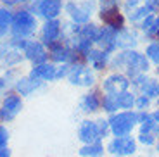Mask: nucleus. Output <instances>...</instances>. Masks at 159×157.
I'll list each match as a JSON object with an SVG mask.
<instances>
[{
	"instance_id": "1",
	"label": "nucleus",
	"mask_w": 159,
	"mask_h": 157,
	"mask_svg": "<svg viewBox=\"0 0 159 157\" xmlns=\"http://www.w3.org/2000/svg\"><path fill=\"white\" fill-rule=\"evenodd\" d=\"M38 17L30 11L28 7H17L12 16L11 36L19 40L35 38V33L38 29Z\"/></svg>"
},
{
	"instance_id": "2",
	"label": "nucleus",
	"mask_w": 159,
	"mask_h": 157,
	"mask_svg": "<svg viewBox=\"0 0 159 157\" xmlns=\"http://www.w3.org/2000/svg\"><path fill=\"white\" fill-rule=\"evenodd\" d=\"M24 107L23 97L17 95L14 90H9L4 95L2 102H0V121L2 123H11L21 114Z\"/></svg>"
},
{
	"instance_id": "3",
	"label": "nucleus",
	"mask_w": 159,
	"mask_h": 157,
	"mask_svg": "<svg viewBox=\"0 0 159 157\" xmlns=\"http://www.w3.org/2000/svg\"><path fill=\"white\" fill-rule=\"evenodd\" d=\"M28 9L36 17H42L43 21L59 19L64 9V2L62 0H33L28 5Z\"/></svg>"
},
{
	"instance_id": "4",
	"label": "nucleus",
	"mask_w": 159,
	"mask_h": 157,
	"mask_svg": "<svg viewBox=\"0 0 159 157\" xmlns=\"http://www.w3.org/2000/svg\"><path fill=\"white\" fill-rule=\"evenodd\" d=\"M21 50H23L24 61H28L31 66H38V64H43L48 61V48L38 38L23 40Z\"/></svg>"
},
{
	"instance_id": "5",
	"label": "nucleus",
	"mask_w": 159,
	"mask_h": 157,
	"mask_svg": "<svg viewBox=\"0 0 159 157\" xmlns=\"http://www.w3.org/2000/svg\"><path fill=\"white\" fill-rule=\"evenodd\" d=\"M93 9H95L93 0H81V2L69 0L68 4H64V11L75 24H87L93 14Z\"/></svg>"
},
{
	"instance_id": "6",
	"label": "nucleus",
	"mask_w": 159,
	"mask_h": 157,
	"mask_svg": "<svg viewBox=\"0 0 159 157\" xmlns=\"http://www.w3.org/2000/svg\"><path fill=\"white\" fill-rule=\"evenodd\" d=\"M62 35H64V26L61 19H50V21H43V24L40 26V36L38 40L45 47H50V45L57 43V42H62Z\"/></svg>"
},
{
	"instance_id": "7",
	"label": "nucleus",
	"mask_w": 159,
	"mask_h": 157,
	"mask_svg": "<svg viewBox=\"0 0 159 157\" xmlns=\"http://www.w3.org/2000/svg\"><path fill=\"white\" fill-rule=\"evenodd\" d=\"M137 121H139V114H135V112L114 114V116L109 119V128H111V131L118 138L119 137H128Z\"/></svg>"
},
{
	"instance_id": "8",
	"label": "nucleus",
	"mask_w": 159,
	"mask_h": 157,
	"mask_svg": "<svg viewBox=\"0 0 159 157\" xmlns=\"http://www.w3.org/2000/svg\"><path fill=\"white\" fill-rule=\"evenodd\" d=\"M76 59H78V54L64 42H57L48 47V61L57 66H62V64L73 66L76 64Z\"/></svg>"
},
{
	"instance_id": "9",
	"label": "nucleus",
	"mask_w": 159,
	"mask_h": 157,
	"mask_svg": "<svg viewBox=\"0 0 159 157\" xmlns=\"http://www.w3.org/2000/svg\"><path fill=\"white\" fill-rule=\"evenodd\" d=\"M68 81L73 87H92L95 83V74L92 73L90 67L81 66V64H73L68 73Z\"/></svg>"
},
{
	"instance_id": "10",
	"label": "nucleus",
	"mask_w": 159,
	"mask_h": 157,
	"mask_svg": "<svg viewBox=\"0 0 159 157\" xmlns=\"http://www.w3.org/2000/svg\"><path fill=\"white\" fill-rule=\"evenodd\" d=\"M116 64H123L125 67L130 69L131 74H135L137 71H147L149 67L147 59L135 50H126L123 54H119V57L116 59Z\"/></svg>"
},
{
	"instance_id": "11",
	"label": "nucleus",
	"mask_w": 159,
	"mask_h": 157,
	"mask_svg": "<svg viewBox=\"0 0 159 157\" xmlns=\"http://www.w3.org/2000/svg\"><path fill=\"white\" fill-rule=\"evenodd\" d=\"M56 74H57V64L50 62V61H47L43 64H38V66H33L28 73L30 78L36 79V81H42V83L56 81Z\"/></svg>"
},
{
	"instance_id": "12",
	"label": "nucleus",
	"mask_w": 159,
	"mask_h": 157,
	"mask_svg": "<svg viewBox=\"0 0 159 157\" xmlns=\"http://www.w3.org/2000/svg\"><path fill=\"white\" fill-rule=\"evenodd\" d=\"M43 85H45V83L36 81V79L30 78V76L26 74V76H19V78L16 79V83H14V88H12V90L24 98V97H31V95H35L38 90H42V88H43Z\"/></svg>"
},
{
	"instance_id": "13",
	"label": "nucleus",
	"mask_w": 159,
	"mask_h": 157,
	"mask_svg": "<svg viewBox=\"0 0 159 157\" xmlns=\"http://www.w3.org/2000/svg\"><path fill=\"white\" fill-rule=\"evenodd\" d=\"M78 138L83 141L85 145L99 143V140L102 138V133L99 130L97 121H81V124L78 128Z\"/></svg>"
},
{
	"instance_id": "14",
	"label": "nucleus",
	"mask_w": 159,
	"mask_h": 157,
	"mask_svg": "<svg viewBox=\"0 0 159 157\" xmlns=\"http://www.w3.org/2000/svg\"><path fill=\"white\" fill-rule=\"evenodd\" d=\"M107 150L111 154L118 157H125V155H131V154H135L137 150V143L133 138L130 137H119V138H114L107 145Z\"/></svg>"
},
{
	"instance_id": "15",
	"label": "nucleus",
	"mask_w": 159,
	"mask_h": 157,
	"mask_svg": "<svg viewBox=\"0 0 159 157\" xmlns=\"http://www.w3.org/2000/svg\"><path fill=\"white\" fill-rule=\"evenodd\" d=\"M126 9L130 12V19L139 21L151 14L154 4H152V0H126Z\"/></svg>"
},
{
	"instance_id": "16",
	"label": "nucleus",
	"mask_w": 159,
	"mask_h": 157,
	"mask_svg": "<svg viewBox=\"0 0 159 157\" xmlns=\"http://www.w3.org/2000/svg\"><path fill=\"white\" fill-rule=\"evenodd\" d=\"M128 85H130V81L123 74H112L104 81V90L107 92V93L119 95V93H125L126 92Z\"/></svg>"
},
{
	"instance_id": "17",
	"label": "nucleus",
	"mask_w": 159,
	"mask_h": 157,
	"mask_svg": "<svg viewBox=\"0 0 159 157\" xmlns=\"http://www.w3.org/2000/svg\"><path fill=\"white\" fill-rule=\"evenodd\" d=\"M12 16H14V11H12V9L0 5V40L11 36Z\"/></svg>"
},
{
	"instance_id": "18",
	"label": "nucleus",
	"mask_w": 159,
	"mask_h": 157,
	"mask_svg": "<svg viewBox=\"0 0 159 157\" xmlns=\"http://www.w3.org/2000/svg\"><path fill=\"white\" fill-rule=\"evenodd\" d=\"M135 85L140 87L142 93L147 98L149 97H159V83L154 81V79H147V78H143V76H137Z\"/></svg>"
},
{
	"instance_id": "19",
	"label": "nucleus",
	"mask_w": 159,
	"mask_h": 157,
	"mask_svg": "<svg viewBox=\"0 0 159 157\" xmlns=\"http://www.w3.org/2000/svg\"><path fill=\"white\" fill-rule=\"evenodd\" d=\"M102 21L111 29H121L123 28V16L118 12V9H106L102 11Z\"/></svg>"
},
{
	"instance_id": "20",
	"label": "nucleus",
	"mask_w": 159,
	"mask_h": 157,
	"mask_svg": "<svg viewBox=\"0 0 159 157\" xmlns=\"http://www.w3.org/2000/svg\"><path fill=\"white\" fill-rule=\"evenodd\" d=\"M139 121L142 123V133H151V135H159V123L156 121L154 116L149 114H139Z\"/></svg>"
},
{
	"instance_id": "21",
	"label": "nucleus",
	"mask_w": 159,
	"mask_h": 157,
	"mask_svg": "<svg viewBox=\"0 0 159 157\" xmlns=\"http://www.w3.org/2000/svg\"><path fill=\"white\" fill-rule=\"evenodd\" d=\"M100 107V98L97 93H87L80 100V109L83 112H93Z\"/></svg>"
},
{
	"instance_id": "22",
	"label": "nucleus",
	"mask_w": 159,
	"mask_h": 157,
	"mask_svg": "<svg viewBox=\"0 0 159 157\" xmlns=\"http://www.w3.org/2000/svg\"><path fill=\"white\" fill-rule=\"evenodd\" d=\"M85 57H87L88 62L95 67V69H102L104 64H106V57H107V54H106V52H102V50L90 48V50L87 52V55H85Z\"/></svg>"
},
{
	"instance_id": "23",
	"label": "nucleus",
	"mask_w": 159,
	"mask_h": 157,
	"mask_svg": "<svg viewBox=\"0 0 159 157\" xmlns=\"http://www.w3.org/2000/svg\"><path fill=\"white\" fill-rule=\"evenodd\" d=\"M102 154H104V147L100 143H90V145H83L80 149L81 157H100Z\"/></svg>"
},
{
	"instance_id": "24",
	"label": "nucleus",
	"mask_w": 159,
	"mask_h": 157,
	"mask_svg": "<svg viewBox=\"0 0 159 157\" xmlns=\"http://www.w3.org/2000/svg\"><path fill=\"white\" fill-rule=\"evenodd\" d=\"M118 104H119V109H131V105L135 104V98H133L131 93L125 92V93L118 95Z\"/></svg>"
},
{
	"instance_id": "25",
	"label": "nucleus",
	"mask_w": 159,
	"mask_h": 157,
	"mask_svg": "<svg viewBox=\"0 0 159 157\" xmlns=\"http://www.w3.org/2000/svg\"><path fill=\"white\" fill-rule=\"evenodd\" d=\"M104 109L109 110V112H114L116 109H119V104H118V95H112V93H107L106 98H104Z\"/></svg>"
},
{
	"instance_id": "26",
	"label": "nucleus",
	"mask_w": 159,
	"mask_h": 157,
	"mask_svg": "<svg viewBox=\"0 0 159 157\" xmlns=\"http://www.w3.org/2000/svg\"><path fill=\"white\" fill-rule=\"evenodd\" d=\"M9 138H11V133H9V130L5 128L4 124H2V123H0V149L7 147Z\"/></svg>"
},
{
	"instance_id": "27",
	"label": "nucleus",
	"mask_w": 159,
	"mask_h": 157,
	"mask_svg": "<svg viewBox=\"0 0 159 157\" xmlns=\"http://www.w3.org/2000/svg\"><path fill=\"white\" fill-rule=\"evenodd\" d=\"M147 55L151 57L154 62L159 64V43H152L147 47Z\"/></svg>"
},
{
	"instance_id": "28",
	"label": "nucleus",
	"mask_w": 159,
	"mask_h": 157,
	"mask_svg": "<svg viewBox=\"0 0 159 157\" xmlns=\"http://www.w3.org/2000/svg\"><path fill=\"white\" fill-rule=\"evenodd\" d=\"M139 140L142 141L143 145H152L156 141V138H154V135H151V133H140Z\"/></svg>"
},
{
	"instance_id": "29",
	"label": "nucleus",
	"mask_w": 159,
	"mask_h": 157,
	"mask_svg": "<svg viewBox=\"0 0 159 157\" xmlns=\"http://www.w3.org/2000/svg\"><path fill=\"white\" fill-rule=\"evenodd\" d=\"M147 33L151 36H157L159 35V17H154V21H152L151 28L147 29Z\"/></svg>"
},
{
	"instance_id": "30",
	"label": "nucleus",
	"mask_w": 159,
	"mask_h": 157,
	"mask_svg": "<svg viewBox=\"0 0 159 157\" xmlns=\"http://www.w3.org/2000/svg\"><path fill=\"white\" fill-rule=\"evenodd\" d=\"M135 105L139 107V109H142V110H145L149 107V98L145 97V95H142V97H139L135 100Z\"/></svg>"
},
{
	"instance_id": "31",
	"label": "nucleus",
	"mask_w": 159,
	"mask_h": 157,
	"mask_svg": "<svg viewBox=\"0 0 159 157\" xmlns=\"http://www.w3.org/2000/svg\"><path fill=\"white\" fill-rule=\"evenodd\" d=\"M97 124H99V130H100V133H102V137H106V133H107V130H109V123L104 121V119H99Z\"/></svg>"
},
{
	"instance_id": "32",
	"label": "nucleus",
	"mask_w": 159,
	"mask_h": 157,
	"mask_svg": "<svg viewBox=\"0 0 159 157\" xmlns=\"http://www.w3.org/2000/svg\"><path fill=\"white\" fill-rule=\"evenodd\" d=\"M152 21H154V17H152V16H149L147 19H145V21H143V23H142V29H143V31H147L149 28H151Z\"/></svg>"
},
{
	"instance_id": "33",
	"label": "nucleus",
	"mask_w": 159,
	"mask_h": 157,
	"mask_svg": "<svg viewBox=\"0 0 159 157\" xmlns=\"http://www.w3.org/2000/svg\"><path fill=\"white\" fill-rule=\"evenodd\" d=\"M0 157H12V150L9 149V147L0 149Z\"/></svg>"
},
{
	"instance_id": "34",
	"label": "nucleus",
	"mask_w": 159,
	"mask_h": 157,
	"mask_svg": "<svg viewBox=\"0 0 159 157\" xmlns=\"http://www.w3.org/2000/svg\"><path fill=\"white\" fill-rule=\"evenodd\" d=\"M7 85H9V83H7V79H5L4 76H0V95H2V93L5 92V88H7Z\"/></svg>"
},
{
	"instance_id": "35",
	"label": "nucleus",
	"mask_w": 159,
	"mask_h": 157,
	"mask_svg": "<svg viewBox=\"0 0 159 157\" xmlns=\"http://www.w3.org/2000/svg\"><path fill=\"white\" fill-rule=\"evenodd\" d=\"M154 118H156V121L159 123V112H156V114H154Z\"/></svg>"
},
{
	"instance_id": "36",
	"label": "nucleus",
	"mask_w": 159,
	"mask_h": 157,
	"mask_svg": "<svg viewBox=\"0 0 159 157\" xmlns=\"http://www.w3.org/2000/svg\"><path fill=\"white\" fill-rule=\"evenodd\" d=\"M157 152H159V143H157Z\"/></svg>"
},
{
	"instance_id": "37",
	"label": "nucleus",
	"mask_w": 159,
	"mask_h": 157,
	"mask_svg": "<svg viewBox=\"0 0 159 157\" xmlns=\"http://www.w3.org/2000/svg\"><path fill=\"white\" fill-rule=\"evenodd\" d=\"M157 73H159V69H157Z\"/></svg>"
}]
</instances>
